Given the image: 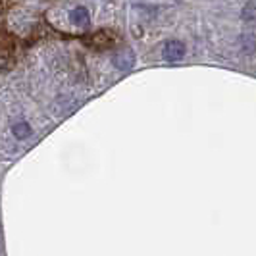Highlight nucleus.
<instances>
[{"label":"nucleus","instance_id":"obj_3","mask_svg":"<svg viewBox=\"0 0 256 256\" xmlns=\"http://www.w3.org/2000/svg\"><path fill=\"white\" fill-rule=\"evenodd\" d=\"M116 40H118V37H116L114 33H110V31H98L94 37L90 38V42L94 44V46H112Z\"/></svg>","mask_w":256,"mask_h":256},{"label":"nucleus","instance_id":"obj_4","mask_svg":"<svg viewBox=\"0 0 256 256\" xmlns=\"http://www.w3.org/2000/svg\"><path fill=\"white\" fill-rule=\"evenodd\" d=\"M72 22H74L77 27L87 26V24H89V12H87V8H83V6L76 8V10L72 12Z\"/></svg>","mask_w":256,"mask_h":256},{"label":"nucleus","instance_id":"obj_2","mask_svg":"<svg viewBox=\"0 0 256 256\" xmlns=\"http://www.w3.org/2000/svg\"><path fill=\"white\" fill-rule=\"evenodd\" d=\"M135 62V56H133V52L131 48H122V50H118L114 54V66L118 70H129L131 66Z\"/></svg>","mask_w":256,"mask_h":256},{"label":"nucleus","instance_id":"obj_5","mask_svg":"<svg viewBox=\"0 0 256 256\" xmlns=\"http://www.w3.org/2000/svg\"><path fill=\"white\" fill-rule=\"evenodd\" d=\"M12 133L16 139H27L31 135V128H29V124H26V122H18V124H14Z\"/></svg>","mask_w":256,"mask_h":256},{"label":"nucleus","instance_id":"obj_1","mask_svg":"<svg viewBox=\"0 0 256 256\" xmlns=\"http://www.w3.org/2000/svg\"><path fill=\"white\" fill-rule=\"evenodd\" d=\"M183 56H185L183 42H180V40H170V42H166V46H164V60L166 62L176 64V62H180Z\"/></svg>","mask_w":256,"mask_h":256}]
</instances>
